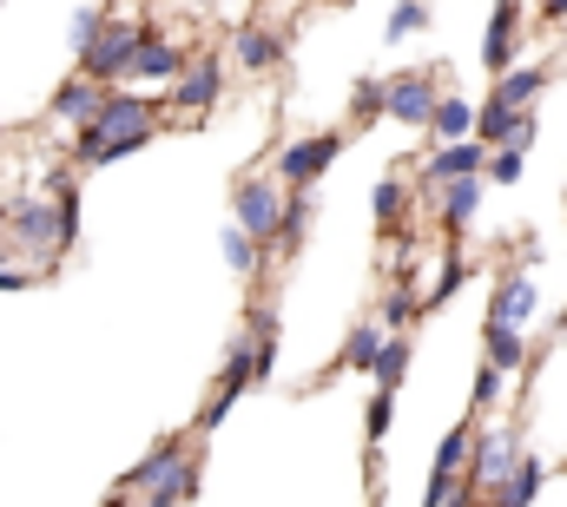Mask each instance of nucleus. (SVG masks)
Returning a JSON list of instances; mask_svg holds the SVG:
<instances>
[{
    "mask_svg": "<svg viewBox=\"0 0 567 507\" xmlns=\"http://www.w3.org/2000/svg\"><path fill=\"white\" fill-rule=\"evenodd\" d=\"M152 126H158V120H152V106H145L140 93H106V106L73 132V145H80L86 165H113V158L140 152L145 138H152Z\"/></svg>",
    "mask_w": 567,
    "mask_h": 507,
    "instance_id": "1",
    "label": "nucleus"
},
{
    "mask_svg": "<svg viewBox=\"0 0 567 507\" xmlns=\"http://www.w3.org/2000/svg\"><path fill=\"white\" fill-rule=\"evenodd\" d=\"M522 462H528V455H522V435H515V428H502V422H495V428H475L468 488H475V495H495V488H502Z\"/></svg>",
    "mask_w": 567,
    "mask_h": 507,
    "instance_id": "2",
    "label": "nucleus"
},
{
    "mask_svg": "<svg viewBox=\"0 0 567 507\" xmlns=\"http://www.w3.org/2000/svg\"><path fill=\"white\" fill-rule=\"evenodd\" d=\"M140 40H145V27H133V20H106V33L80 53V73H86V80H100V86L126 80V73H133V60H140Z\"/></svg>",
    "mask_w": 567,
    "mask_h": 507,
    "instance_id": "3",
    "label": "nucleus"
},
{
    "mask_svg": "<svg viewBox=\"0 0 567 507\" xmlns=\"http://www.w3.org/2000/svg\"><path fill=\"white\" fill-rule=\"evenodd\" d=\"M284 192H278V178H245L238 185V198H231V218L258 238V245H271V238H284Z\"/></svg>",
    "mask_w": 567,
    "mask_h": 507,
    "instance_id": "4",
    "label": "nucleus"
},
{
    "mask_svg": "<svg viewBox=\"0 0 567 507\" xmlns=\"http://www.w3.org/2000/svg\"><path fill=\"white\" fill-rule=\"evenodd\" d=\"M337 152H343V132H317V138H290L278 152V178L290 192H310L330 165H337Z\"/></svg>",
    "mask_w": 567,
    "mask_h": 507,
    "instance_id": "5",
    "label": "nucleus"
},
{
    "mask_svg": "<svg viewBox=\"0 0 567 507\" xmlns=\"http://www.w3.org/2000/svg\"><path fill=\"white\" fill-rule=\"evenodd\" d=\"M7 231L27 245V251H60V198L47 205V198H20L13 211H7Z\"/></svg>",
    "mask_w": 567,
    "mask_h": 507,
    "instance_id": "6",
    "label": "nucleus"
},
{
    "mask_svg": "<svg viewBox=\"0 0 567 507\" xmlns=\"http://www.w3.org/2000/svg\"><path fill=\"white\" fill-rule=\"evenodd\" d=\"M475 172H488V145L482 138H449V145H435L423 165L429 192H442V185H455V178H475Z\"/></svg>",
    "mask_w": 567,
    "mask_h": 507,
    "instance_id": "7",
    "label": "nucleus"
},
{
    "mask_svg": "<svg viewBox=\"0 0 567 507\" xmlns=\"http://www.w3.org/2000/svg\"><path fill=\"white\" fill-rule=\"evenodd\" d=\"M475 138H482L488 152H502V145H522V152H528V145H535V113H528V106H495V100H488L482 120H475Z\"/></svg>",
    "mask_w": 567,
    "mask_h": 507,
    "instance_id": "8",
    "label": "nucleus"
},
{
    "mask_svg": "<svg viewBox=\"0 0 567 507\" xmlns=\"http://www.w3.org/2000/svg\"><path fill=\"white\" fill-rule=\"evenodd\" d=\"M178 462H185V442H178V435H165V442H158V448H152L145 462H133V468L120 475V495H113L106 507H120V501H140L145 488H152V482H165V475H172Z\"/></svg>",
    "mask_w": 567,
    "mask_h": 507,
    "instance_id": "9",
    "label": "nucleus"
},
{
    "mask_svg": "<svg viewBox=\"0 0 567 507\" xmlns=\"http://www.w3.org/2000/svg\"><path fill=\"white\" fill-rule=\"evenodd\" d=\"M535 303H542L535 277H528V270H508V277L495 283V297H488V323H508V330H522V323L535 317Z\"/></svg>",
    "mask_w": 567,
    "mask_h": 507,
    "instance_id": "10",
    "label": "nucleus"
},
{
    "mask_svg": "<svg viewBox=\"0 0 567 507\" xmlns=\"http://www.w3.org/2000/svg\"><path fill=\"white\" fill-rule=\"evenodd\" d=\"M435 80L429 73H403V80H390V120H403V126H435Z\"/></svg>",
    "mask_w": 567,
    "mask_h": 507,
    "instance_id": "11",
    "label": "nucleus"
},
{
    "mask_svg": "<svg viewBox=\"0 0 567 507\" xmlns=\"http://www.w3.org/2000/svg\"><path fill=\"white\" fill-rule=\"evenodd\" d=\"M218 86H225V60H192V66L172 80V106H185V113H205V106L218 100Z\"/></svg>",
    "mask_w": 567,
    "mask_h": 507,
    "instance_id": "12",
    "label": "nucleus"
},
{
    "mask_svg": "<svg viewBox=\"0 0 567 507\" xmlns=\"http://www.w3.org/2000/svg\"><path fill=\"white\" fill-rule=\"evenodd\" d=\"M515 20H522V7L502 0L495 20H488V33H482V66H488V80H502V73L515 66Z\"/></svg>",
    "mask_w": 567,
    "mask_h": 507,
    "instance_id": "13",
    "label": "nucleus"
},
{
    "mask_svg": "<svg viewBox=\"0 0 567 507\" xmlns=\"http://www.w3.org/2000/svg\"><path fill=\"white\" fill-rule=\"evenodd\" d=\"M100 106H106V86H100V80H86V73H80V80H66V86L53 93V120H73V126H86Z\"/></svg>",
    "mask_w": 567,
    "mask_h": 507,
    "instance_id": "14",
    "label": "nucleus"
},
{
    "mask_svg": "<svg viewBox=\"0 0 567 507\" xmlns=\"http://www.w3.org/2000/svg\"><path fill=\"white\" fill-rule=\"evenodd\" d=\"M185 73V60H178V46L158 33V27H145L140 40V60H133V80H178Z\"/></svg>",
    "mask_w": 567,
    "mask_h": 507,
    "instance_id": "15",
    "label": "nucleus"
},
{
    "mask_svg": "<svg viewBox=\"0 0 567 507\" xmlns=\"http://www.w3.org/2000/svg\"><path fill=\"white\" fill-rule=\"evenodd\" d=\"M231 60H238L245 73H265V66H278V60H284V40H278V33H265V27H238Z\"/></svg>",
    "mask_w": 567,
    "mask_h": 507,
    "instance_id": "16",
    "label": "nucleus"
},
{
    "mask_svg": "<svg viewBox=\"0 0 567 507\" xmlns=\"http://www.w3.org/2000/svg\"><path fill=\"white\" fill-rule=\"evenodd\" d=\"M482 178H488V172L455 178V185H442V192H435V198H442V231H462V225L475 218V205H482Z\"/></svg>",
    "mask_w": 567,
    "mask_h": 507,
    "instance_id": "17",
    "label": "nucleus"
},
{
    "mask_svg": "<svg viewBox=\"0 0 567 507\" xmlns=\"http://www.w3.org/2000/svg\"><path fill=\"white\" fill-rule=\"evenodd\" d=\"M542 86H548V66H508L495 80V106H528Z\"/></svg>",
    "mask_w": 567,
    "mask_h": 507,
    "instance_id": "18",
    "label": "nucleus"
},
{
    "mask_svg": "<svg viewBox=\"0 0 567 507\" xmlns=\"http://www.w3.org/2000/svg\"><path fill=\"white\" fill-rule=\"evenodd\" d=\"M383 343H390V323H363V330H350V343H343V370H377V356H383Z\"/></svg>",
    "mask_w": 567,
    "mask_h": 507,
    "instance_id": "19",
    "label": "nucleus"
},
{
    "mask_svg": "<svg viewBox=\"0 0 567 507\" xmlns=\"http://www.w3.org/2000/svg\"><path fill=\"white\" fill-rule=\"evenodd\" d=\"M192 482H198V462L185 455L165 482H152V495H140V507H178V501H192Z\"/></svg>",
    "mask_w": 567,
    "mask_h": 507,
    "instance_id": "20",
    "label": "nucleus"
},
{
    "mask_svg": "<svg viewBox=\"0 0 567 507\" xmlns=\"http://www.w3.org/2000/svg\"><path fill=\"white\" fill-rule=\"evenodd\" d=\"M535 495H542V462L528 455V462H522V468H515V475H508L495 495H488V501H495V507H528Z\"/></svg>",
    "mask_w": 567,
    "mask_h": 507,
    "instance_id": "21",
    "label": "nucleus"
},
{
    "mask_svg": "<svg viewBox=\"0 0 567 507\" xmlns=\"http://www.w3.org/2000/svg\"><path fill=\"white\" fill-rule=\"evenodd\" d=\"M377 389H396V382L410 376V330H390V343H383V356H377Z\"/></svg>",
    "mask_w": 567,
    "mask_h": 507,
    "instance_id": "22",
    "label": "nucleus"
},
{
    "mask_svg": "<svg viewBox=\"0 0 567 507\" xmlns=\"http://www.w3.org/2000/svg\"><path fill=\"white\" fill-rule=\"evenodd\" d=\"M218 251H225V263H231L238 277H258V238H251V231H245L238 218L225 225V238H218Z\"/></svg>",
    "mask_w": 567,
    "mask_h": 507,
    "instance_id": "23",
    "label": "nucleus"
},
{
    "mask_svg": "<svg viewBox=\"0 0 567 507\" xmlns=\"http://www.w3.org/2000/svg\"><path fill=\"white\" fill-rule=\"evenodd\" d=\"M475 120H482V113H475V106H468V100H442V106H435V138H442V145H449V138H475Z\"/></svg>",
    "mask_w": 567,
    "mask_h": 507,
    "instance_id": "24",
    "label": "nucleus"
},
{
    "mask_svg": "<svg viewBox=\"0 0 567 507\" xmlns=\"http://www.w3.org/2000/svg\"><path fill=\"white\" fill-rule=\"evenodd\" d=\"M423 310V297L410 290V277H390V297H383V323L390 330H410V317Z\"/></svg>",
    "mask_w": 567,
    "mask_h": 507,
    "instance_id": "25",
    "label": "nucleus"
},
{
    "mask_svg": "<svg viewBox=\"0 0 567 507\" xmlns=\"http://www.w3.org/2000/svg\"><path fill=\"white\" fill-rule=\"evenodd\" d=\"M488 363L495 370H522V330H508V323H488Z\"/></svg>",
    "mask_w": 567,
    "mask_h": 507,
    "instance_id": "26",
    "label": "nucleus"
},
{
    "mask_svg": "<svg viewBox=\"0 0 567 507\" xmlns=\"http://www.w3.org/2000/svg\"><path fill=\"white\" fill-rule=\"evenodd\" d=\"M390 415H396V389H377V395H370V408H363V442H370V448L390 435Z\"/></svg>",
    "mask_w": 567,
    "mask_h": 507,
    "instance_id": "27",
    "label": "nucleus"
},
{
    "mask_svg": "<svg viewBox=\"0 0 567 507\" xmlns=\"http://www.w3.org/2000/svg\"><path fill=\"white\" fill-rule=\"evenodd\" d=\"M403 205H410V198H403V185H396V178H383V185L370 192V211H377V225H383V231H390V225H403Z\"/></svg>",
    "mask_w": 567,
    "mask_h": 507,
    "instance_id": "28",
    "label": "nucleus"
},
{
    "mask_svg": "<svg viewBox=\"0 0 567 507\" xmlns=\"http://www.w3.org/2000/svg\"><path fill=\"white\" fill-rule=\"evenodd\" d=\"M462 277H468V263H462V257H449V263H442V270H435V283H429L423 310H442V303H449V297H455V290H462Z\"/></svg>",
    "mask_w": 567,
    "mask_h": 507,
    "instance_id": "29",
    "label": "nucleus"
},
{
    "mask_svg": "<svg viewBox=\"0 0 567 507\" xmlns=\"http://www.w3.org/2000/svg\"><path fill=\"white\" fill-rule=\"evenodd\" d=\"M350 106H357V120H370V113H390V80H357Z\"/></svg>",
    "mask_w": 567,
    "mask_h": 507,
    "instance_id": "30",
    "label": "nucleus"
},
{
    "mask_svg": "<svg viewBox=\"0 0 567 507\" xmlns=\"http://www.w3.org/2000/svg\"><path fill=\"white\" fill-rule=\"evenodd\" d=\"M423 27H429V7H423V0L390 7V40H410V33H423Z\"/></svg>",
    "mask_w": 567,
    "mask_h": 507,
    "instance_id": "31",
    "label": "nucleus"
},
{
    "mask_svg": "<svg viewBox=\"0 0 567 507\" xmlns=\"http://www.w3.org/2000/svg\"><path fill=\"white\" fill-rule=\"evenodd\" d=\"M100 33H106V13H100V7H80V13H73V53H86Z\"/></svg>",
    "mask_w": 567,
    "mask_h": 507,
    "instance_id": "32",
    "label": "nucleus"
},
{
    "mask_svg": "<svg viewBox=\"0 0 567 507\" xmlns=\"http://www.w3.org/2000/svg\"><path fill=\"white\" fill-rule=\"evenodd\" d=\"M488 178H495V185H515V178H522V145L488 152Z\"/></svg>",
    "mask_w": 567,
    "mask_h": 507,
    "instance_id": "33",
    "label": "nucleus"
},
{
    "mask_svg": "<svg viewBox=\"0 0 567 507\" xmlns=\"http://www.w3.org/2000/svg\"><path fill=\"white\" fill-rule=\"evenodd\" d=\"M502 382H508V370H495V363H482V376H475V415H482V408H495V395H502Z\"/></svg>",
    "mask_w": 567,
    "mask_h": 507,
    "instance_id": "34",
    "label": "nucleus"
},
{
    "mask_svg": "<svg viewBox=\"0 0 567 507\" xmlns=\"http://www.w3.org/2000/svg\"><path fill=\"white\" fill-rule=\"evenodd\" d=\"M303 231H310V198L297 192V198H290V211H284V245H297Z\"/></svg>",
    "mask_w": 567,
    "mask_h": 507,
    "instance_id": "35",
    "label": "nucleus"
},
{
    "mask_svg": "<svg viewBox=\"0 0 567 507\" xmlns=\"http://www.w3.org/2000/svg\"><path fill=\"white\" fill-rule=\"evenodd\" d=\"M27 283H33V277H20L13 263H0V290H27Z\"/></svg>",
    "mask_w": 567,
    "mask_h": 507,
    "instance_id": "36",
    "label": "nucleus"
},
{
    "mask_svg": "<svg viewBox=\"0 0 567 507\" xmlns=\"http://www.w3.org/2000/svg\"><path fill=\"white\" fill-rule=\"evenodd\" d=\"M542 13H548V20H567V0H542Z\"/></svg>",
    "mask_w": 567,
    "mask_h": 507,
    "instance_id": "37",
    "label": "nucleus"
},
{
    "mask_svg": "<svg viewBox=\"0 0 567 507\" xmlns=\"http://www.w3.org/2000/svg\"><path fill=\"white\" fill-rule=\"evenodd\" d=\"M0 231H7V211H0Z\"/></svg>",
    "mask_w": 567,
    "mask_h": 507,
    "instance_id": "38",
    "label": "nucleus"
},
{
    "mask_svg": "<svg viewBox=\"0 0 567 507\" xmlns=\"http://www.w3.org/2000/svg\"><path fill=\"white\" fill-rule=\"evenodd\" d=\"M475 507H495V501H475Z\"/></svg>",
    "mask_w": 567,
    "mask_h": 507,
    "instance_id": "39",
    "label": "nucleus"
}]
</instances>
